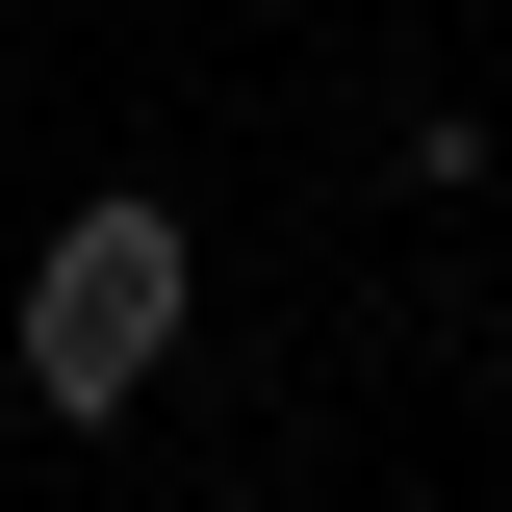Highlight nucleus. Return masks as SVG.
<instances>
[{
	"label": "nucleus",
	"mask_w": 512,
	"mask_h": 512,
	"mask_svg": "<svg viewBox=\"0 0 512 512\" xmlns=\"http://www.w3.org/2000/svg\"><path fill=\"white\" fill-rule=\"evenodd\" d=\"M180 308H205L180 205H77V231L26 256V410H128V384L180 359Z\"/></svg>",
	"instance_id": "obj_1"
}]
</instances>
